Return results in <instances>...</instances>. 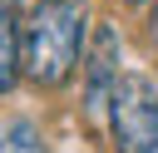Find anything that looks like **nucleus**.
Returning <instances> with one entry per match:
<instances>
[{"label": "nucleus", "mask_w": 158, "mask_h": 153, "mask_svg": "<svg viewBox=\"0 0 158 153\" xmlns=\"http://www.w3.org/2000/svg\"><path fill=\"white\" fill-rule=\"evenodd\" d=\"M79 44H84V10L74 0H40L20 25V69L35 84L54 89L74 74Z\"/></svg>", "instance_id": "1"}, {"label": "nucleus", "mask_w": 158, "mask_h": 153, "mask_svg": "<svg viewBox=\"0 0 158 153\" xmlns=\"http://www.w3.org/2000/svg\"><path fill=\"white\" fill-rule=\"evenodd\" d=\"M109 128H114V148L118 153H148L158 148V89L138 74L114 84L109 99Z\"/></svg>", "instance_id": "2"}, {"label": "nucleus", "mask_w": 158, "mask_h": 153, "mask_svg": "<svg viewBox=\"0 0 158 153\" xmlns=\"http://www.w3.org/2000/svg\"><path fill=\"white\" fill-rule=\"evenodd\" d=\"M114 84H118V35L109 25H99L94 30V44H89V114H104L109 109Z\"/></svg>", "instance_id": "3"}, {"label": "nucleus", "mask_w": 158, "mask_h": 153, "mask_svg": "<svg viewBox=\"0 0 158 153\" xmlns=\"http://www.w3.org/2000/svg\"><path fill=\"white\" fill-rule=\"evenodd\" d=\"M20 79V25H15V5L0 0V94Z\"/></svg>", "instance_id": "4"}, {"label": "nucleus", "mask_w": 158, "mask_h": 153, "mask_svg": "<svg viewBox=\"0 0 158 153\" xmlns=\"http://www.w3.org/2000/svg\"><path fill=\"white\" fill-rule=\"evenodd\" d=\"M0 153H44V138L30 118H15L0 128Z\"/></svg>", "instance_id": "5"}, {"label": "nucleus", "mask_w": 158, "mask_h": 153, "mask_svg": "<svg viewBox=\"0 0 158 153\" xmlns=\"http://www.w3.org/2000/svg\"><path fill=\"white\" fill-rule=\"evenodd\" d=\"M148 35H153V44H158V5H153V15H148Z\"/></svg>", "instance_id": "6"}, {"label": "nucleus", "mask_w": 158, "mask_h": 153, "mask_svg": "<svg viewBox=\"0 0 158 153\" xmlns=\"http://www.w3.org/2000/svg\"><path fill=\"white\" fill-rule=\"evenodd\" d=\"M148 153H158V148H148Z\"/></svg>", "instance_id": "7"}, {"label": "nucleus", "mask_w": 158, "mask_h": 153, "mask_svg": "<svg viewBox=\"0 0 158 153\" xmlns=\"http://www.w3.org/2000/svg\"><path fill=\"white\" fill-rule=\"evenodd\" d=\"M128 5H138V0H128Z\"/></svg>", "instance_id": "8"}, {"label": "nucleus", "mask_w": 158, "mask_h": 153, "mask_svg": "<svg viewBox=\"0 0 158 153\" xmlns=\"http://www.w3.org/2000/svg\"><path fill=\"white\" fill-rule=\"evenodd\" d=\"M74 5H79V0H74Z\"/></svg>", "instance_id": "9"}]
</instances>
